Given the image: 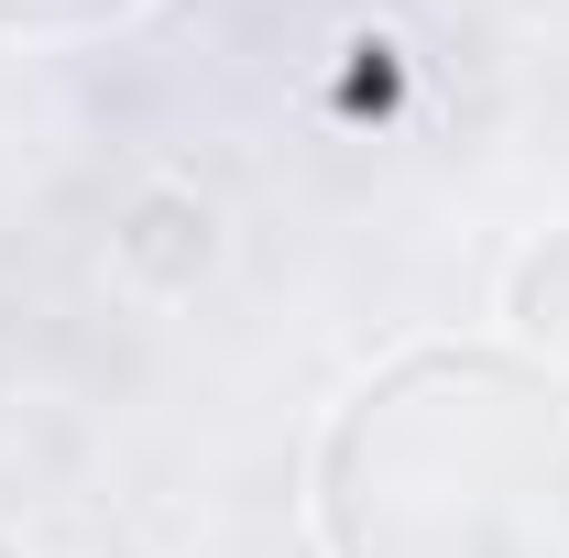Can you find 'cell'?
Instances as JSON below:
<instances>
[{
    "label": "cell",
    "mask_w": 569,
    "mask_h": 558,
    "mask_svg": "<svg viewBox=\"0 0 569 558\" xmlns=\"http://www.w3.org/2000/svg\"><path fill=\"white\" fill-rule=\"evenodd\" d=\"M142 0H0V33H110Z\"/></svg>",
    "instance_id": "cell-3"
},
{
    "label": "cell",
    "mask_w": 569,
    "mask_h": 558,
    "mask_svg": "<svg viewBox=\"0 0 569 558\" xmlns=\"http://www.w3.org/2000/svg\"><path fill=\"white\" fill-rule=\"evenodd\" d=\"M515 329L537 340V361L569 372V230H548V241L515 263Z\"/></svg>",
    "instance_id": "cell-2"
},
{
    "label": "cell",
    "mask_w": 569,
    "mask_h": 558,
    "mask_svg": "<svg viewBox=\"0 0 569 558\" xmlns=\"http://www.w3.org/2000/svg\"><path fill=\"white\" fill-rule=\"evenodd\" d=\"M329 558H569V372L537 350H395L318 438Z\"/></svg>",
    "instance_id": "cell-1"
}]
</instances>
